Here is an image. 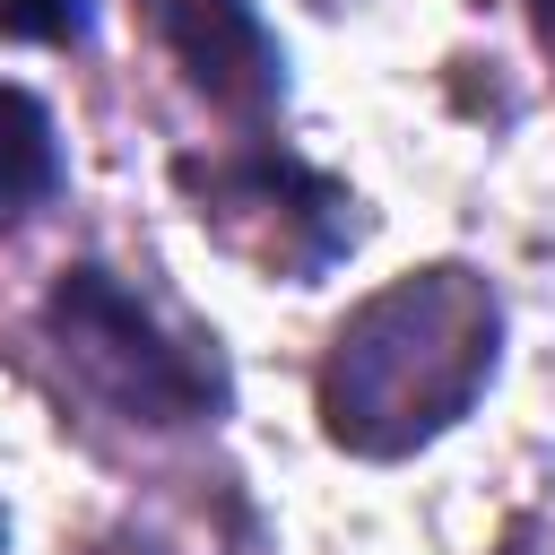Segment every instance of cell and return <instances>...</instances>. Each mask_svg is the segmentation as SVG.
Wrapping results in <instances>:
<instances>
[{"label": "cell", "mask_w": 555, "mask_h": 555, "mask_svg": "<svg viewBox=\"0 0 555 555\" xmlns=\"http://www.w3.org/2000/svg\"><path fill=\"white\" fill-rule=\"evenodd\" d=\"M503 304L468 260H425L364 295L321 356V434L356 460H408L451 434L494 382Z\"/></svg>", "instance_id": "obj_1"}, {"label": "cell", "mask_w": 555, "mask_h": 555, "mask_svg": "<svg viewBox=\"0 0 555 555\" xmlns=\"http://www.w3.org/2000/svg\"><path fill=\"white\" fill-rule=\"evenodd\" d=\"M43 330L61 347V364L130 425H199L217 408V373L165 338V321L113 278V269H61V286L43 295Z\"/></svg>", "instance_id": "obj_2"}, {"label": "cell", "mask_w": 555, "mask_h": 555, "mask_svg": "<svg viewBox=\"0 0 555 555\" xmlns=\"http://www.w3.org/2000/svg\"><path fill=\"white\" fill-rule=\"evenodd\" d=\"M156 35L182 61V78L234 121H260L286 95V52L251 0H156Z\"/></svg>", "instance_id": "obj_3"}, {"label": "cell", "mask_w": 555, "mask_h": 555, "mask_svg": "<svg viewBox=\"0 0 555 555\" xmlns=\"http://www.w3.org/2000/svg\"><path fill=\"white\" fill-rule=\"evenodd\" d=\"M52 191H61V130H52L43 95L0 78V225L43 208Z\"/></svg>", "instance_id": "obj_4"}, {"label": "cell", "mask_w": 555, "mask_h": 555, "mask_svg": "<svg viewBox=\"0 0 555 555\" xmlns=\"http://www.w3.org/2000/svg\"><path fill=\"white\" fill-rule=\"evenodd\" d=\"M0 35L9 43H87L95 0H0Z\"/></svg>", "instance_id": "obj_5"}, {"label": "cell", "mask_w": 555, "mask_h": 555, "mask_svg": "<svg viewBox=\"0 0 555 555\" xmlns=\"http://www.w3.org/2000/svg\"><path fill=\"white\" fill-rule=\"evenodd\" d=\"M538 26H546V35H555V0H538Z\"/></svg>", "instance_id": "obj_6"}, {"label": "cell", "mask_w": 555, "mask_h": 555, "mask_svg": "<svg viewBox=\"0 0 555 555\" xmlns=\"http://www.w3.org/2000/svg\"><path fill=\"white\" fill-rule=\"evenodd\" d=\"M0 538H9V529H0Z\"/></svg>", "instance_id": "obj_7"}]
</instances>
